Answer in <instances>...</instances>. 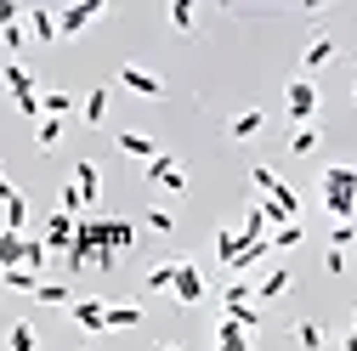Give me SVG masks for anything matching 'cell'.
<instances>
[{"label": "cell", "instance_id": "74e56055", "mask_svg": "<svg viewBox=\"0 0 357 351\" xmlns=\"http://www.w3.org/2000/svg\"><path fill=\"white\" fill-rule=\"evenodd\" d=\"M250 176H255V187H261V193H273V187H278V182H284V176H278V170H273V164H255V170H250Z\"/></svg>", "mask_w": 357, "mask_h": 351}, {"label": "cell", "instance_id": "ffe728a7", "mask_svg": "<svg viewBox=\"0 0 357 351\" xmlns=\"http://www.w3.org/2000/svg\"><path fill=\"white\" fill-rule=\"evenodd\" d=\"M215 340H221V351H250V329H238L233 318H221V329H215Z\"/></svg>", "mask_w": 357, "mask_h": 351}, {"label": "cell", "instance_id": "30bf717a", "mask_svg": "<svg viewBox=\"0 0 357 351\" xmlns=\"http://www.w3.org/2000/svg\"><path fill=\"white\" fill-rule=\"evenodd\" d=\"M114 142H119V153H125V159H142V164H153V159H159V142H153V136H142V130H119Z\"/></svg>", "mask_w": 357, "mask_h": 351}, {"label": "cell", "instance_id": "8d00e7d4", "mask_svg": "<svg viewBox=\"0 0 357 351\" xmlns=\"http://www.w3.org/2000/svg\"><path fill=\"white\" fill-rule=\"evenodd\" d=\"M0 40H6V52H12V63H17V52L29 46V29H23V23H12V29H6V34H0Z\"/></svg>", "mask_w": 357, "mask_h": 351}, {"label": "cell", "instance_id": "277c9868", "mask_svg": "<svg viewBox=\"0 0 357 351\" xmlns=\"http://www.w3.org/2000/svg\"><path fill=\"white\" fill-rule=\"evenodd\" d=\"M176 306H199L204 300V272L193 267V255H182V260H176Z\"/></svg>", "mask_w": 357, "mask_h": 351}, {"label": "cell", "instance_id": "4dcf8cb0", "mask_svg": "<svg viewBox=\"0 0 357 351\" xmlns=\"http://www.w3.org/2000/svg\"><path fill=\"white\" fill-rule=\"evenodd\" d=\"M34 300H40V306H68V283H40Z\"/></svg>", "mask_w": 357, "mask_h": 351}, {"label": "cell", "instance_id": "f546056e", "mask_svg": "<svg viewBox=\"0 0 357 351\" xmlns=\"http://www.w3.org/2000/svg\"><path fill=\"white\" fill-rule=\"evenodd\" d=\"M23 221H29V198L17 193V198L6 204V233H23Z\"/></svg>", "mask_w": 357, "mask_h": 351}, {"label": "cell", "instance_id": "8992f818", "mask_svg": "<svg viewBox=\"0 0 357 351\" xmlns=\"http://www.w3.org/2000/svg\"><path fill=\"white\" fill-rule=\"evenodd\" d=\"M97 12H102V0H74V6H63V12H57V34H63V40H74V34L91 23Z\"/></svg>", "mask_w": 357, "mask_h": 351}, {"label": "cell", "instance_id": "5bb4252c", "mask_svg": "<svg viewBox=\"0 0 357 351\" xmlns=\"http://www.w3.org/2000/svg\"><path fill=\"white\" fill-rule=\"evenodd\" d=\"M74 323L79 329H108V300H74Z\"/></svg>", "mask_w": 357, "mask_h": 351}, {"label": "cell", "instance_id": "2e32d148", "mask_svg": "<svg viewBox=\"0 0 357 351\" xmlns=\"http://www.w3.org/2000/svg\"><path fill=\"white\" fill-rule=\"evenodd\" d=\"M261 125H266V114H261V108H250V114H233V119H227L233 142H250V136H261Z\"/></svg>", "mask_w": 357, "mask_h": 351}, {"label": "cell", "instance_id": "bcb514c9", "mask_svg": "<svg viewBox=\"0 0 357 351\" xmlns=\"http://www.w3.org/2000/svg\"><path fill=\"white\" fill-rule=\"evenodd\" d=\"M159 351H182V345H159Z\"/></svg>", "mask_w": 357, "mask_h": 351}, {"label": "cell", "instance_id": "e0dca14e", "mask_svg": "<svg viewBox=\"0 0 357 351\" xmlns=\"http://www.w3.org/2000/svg\"><path fill=\"white\" fill-rule=\"evenodd\" d=\"M137 323H142L137 300H108V329H137Z\"/></svg>", "mask_w": 357, "mask_h": 351}, {"label": "cell", "instance_id": "e575fe53", "mask_svg": "<svg viewBox=\"0 0 357 351\" xmlns=\"http://www.w3.org/2000/svg\"><path fill=\"white\" fill-rule=\"evenodd\" d=\"M46 255H52V249H46V238H29V249H23V267H34V272H40V267H46Z\"/></svg>", "mask_w": 357, "mask_h": 351}, {"label": "cell", "instance_id": "484cf974", "mask_svg": "<svg viewBox=\"0 0 357 351\" xmlns=\"http://www.w3.org/2000/svg\"><path fill=\"white\" fill-rule=\"evenodd\" d=\"M68 108H74V97H68V91H46V97H40V114H46V119H63Z\"/></svg>", "mask_w": 357, "mask_h": 351}, {"label": "cell", "instance_id": "7bdbcfd3", "mask_svg": "<svg viewBox=\"0 0 357 351\" xmlns=\"http://www.w3.org/2000/svg\"><path fill=\"white\" fill-rule=\"evenodd\" d=\"M12 23H23V12H17V6H12V0H0V34H6V29H12Z\"/></svg>", "mask_w": 357, "mask_h": 351}, {"label": "cell", "instance_id": "6da1fadb", "mask_svg": "<svg viewBox=\"0 0 357 351\" xmlns=\"http://www.w3.org/2000/svg\"><path fill=\"white\" fill-rule=\"evenodd\" d=\"M324 210L335 221H351L357 215V164H329L324 170Z\"/></svg>", "mask_w": 357, "mask_h": 351}, {"label": "cell", "instance_id": "44dd1931", "mask_svg": "<svg viewBox=\"0 0 357 351\" xmlns=\"http://www.w3.org/2000/svg\"><path fill=\"white\" fill-rule=\"evenodd\" d=\"M34 345H40L34 323H12V329H6V351H34Z\"/></svg>", "mask_w": 357, "mask_h": 351}, {"label": "cell", "instance_id": "d6986e66", "mask_svg": "<svg viewBox=\"0 0 357 351\" xmlns=\"http://www.w3.org/2000/svg\"><path fill=\"white\" fill-rule=\"evenodd\" d=\"M176 260H182V255H170V260H159V267L148 272V295H170V289H176Z\"/></svg>", "mask_w": 357, "mask_h": 351}, {"label": "cell", "instance_id": "ab89813d", "mask_svg": "<svg viewBox=\"0 0 357 351\" xmlns=\"http://www.w3.org/2000/svg\"><path fill=\"white\" fill-rule=\"evenodd\" d=\"M351 238H357V233H351V221H335V233H329V249H351Z\"/></svg>", "mask_w": 357, "mask_h": 351}, {"label": "cell", "instance_id": "4fadbf2b", "mask_svg": "<svg viewBox=\"0 0 357 351\" xmlns=\"http://www.w3.org/2000/svg\"><path fill=\"white\" fill-rule=\"evenodd\" d=\"M289 267H273V272H266L261 283H255V306H266V300H278V295H289Z\"/></svg>", "mask_w": 357, "mask_h": 351}, {"label": "cell", "instance_id": "8fae6325", "mask_svg": "<svg viewBox=\"0 0 357 351\" xmlns=\"http://www.w3.org/2000/svg\"><path fill=\"white\" fill-rule=\"evenodd\" d=\"M74 227H79V215H63V210H57L52 221H46V249H52V255H57V249L68 255V244H74Z\"/></svg>", "mask_w": 357, "mask_h": 351}, {"label": "cell", "instance_id": "ee69618b", "mask_svg": "<svg viewBox=\"0 0 357 351\" xmlns=\"http://www.w3.org/2000/svg\"><path fill=\"white\" fill-rule=\"evenodd\" d=\"M12 198H17V187H12V182H6V170H0V210H6V204H12Z\"/></svg>", "mask_w": 357, "mask_h": 351}, {"label": "cell", "instance_id": "d590c367", "mask_svg": "<svg viewBox=\"0 0 357 351\" xmlns=\"http://www.w3.org/2000/svg\"><path fill=\"white\" fill-rule=\"evenodd\" d=\"M170 23H176V34H193V6H188V0L170 6Z\"/></svg>", "mask_w": 357, "mask_h": 351}, {"label": "cell", "instance_id": "52a82bcc", "mask_svg": "<svg viewBox=\"0 0 357 351\" xmlns=\"http://www.w3.org/2000/svg\"><path fill=\"white\" fill-rule=\"evenodd\" d=\"M335 52H340V46H335V34H312V46L301 52V79H312L324 63H335Z\"/></svg>", "mask_w": 357, "mask_h": 351}, {"label": "cell", "instance_id": "9a60e30c", "mask_svg": "<svg viewBox=\"0 0 357 351\" xmlns=\"http://www.w3.org/2000/svg\"><path fill=\"white\" fill-rule=\"evenodd\" d=\"M29 40H63V34H57V12H52V6H29Z\"/></svg>", "mask_w": 357, "mask_h": 351}, {"label": "cell", "instance_id": "603a6c76", "mask_svg": "<svg viewBox=\"0 0 357 351\" xmlns=\"http://www.w3.org/2000/svg\"><path fill=\"white\" fill-rule=\"evenodd\" d=\"M266 244H273V249H295L301 244V221H278L273 233H266Z\"/></svg>", "mask_w": 357, "mask_h": 351}, {"label": "cell", "instance_id": "f1b7e54d", "mask_svg": "<svg viewBox=\"0 0 357 351\" xmlns=\"http://www.w3.org/2000/svg\"><path fill=\"white\" fill-rule=\"evenodd\" d=\"M6 283H12V289H23V295H34V289H40V272H34V267H12V272H6Z\"/></svg>", "mask_w": 357, "mask_h": 351}, {"label": "cell", "instance_id": "b9f144b4", "mask_svg": "<svg viewBox=\"0 0 357 351\" xmlns=\"http://www.w3.org/2000/svg\"><path fill=\"white\" fill-rule=\"evenodd\" d=\"M324 272H329V278L346 272V249H329V255H324Z\"/></svg>", "mask_w": 357, "mask_h": 351}, {"label": "cell", "instance_id": "d6a6232c", "mask_svg": "<svg viewBox=\"0 0 357 351\" xmlns=\"http://www.w3.org/2000/svg\"><path fill=\"white\" fill-rule=\"evenodd\" d=\"M312 148H318V130H312V125L289 130V153H312Z\"/></svg>", "mask_w": 357, "mask_h": 351}, {"label": "cell", "instance_id": "7402d4cb", "mask_svg": "<svg viewBox=\"0 0 357 351\" xmlns=\"http://www.w3.org/2000/svg\"><path fill=\"white\" fill-rule=\"evenodd\" d=\"M295 345H301V351H324V329L312 323V318H301V323H295Z\"/></svg>", "mask_w": 357, "mask_h": 351}, {"label": "cell", "instance_id": "836d02e7", "mask_svg": "<svg viewBox=\"0 0 357 351\" xmlns=\"http://www.w3.org/2000/svg\"><path fill=\"white\" fill-rule=\"evenodd\" d=\"M57 210H63V215H85V198H79V187H74V182L57 193Z\"/></svg>", "mask_w": 357, "mask_h": 351}, {"label": "cell", "instance_id": "7c38bea8", "mask_svg": "<svg viewBox=\"0 0 357 351\" xmlns=\"http://www.w3.org/2000/svg\"><path fill=\"white\" fill-rule=\"evenodd\" d=\"M74 187H79L85 210H91V204H97V193H102V170H97L91 159H79V164H74Z\"/></svg>", "mask_w": 357, "mask_h": 351}, {"label": "cell", "instance_id": "d4e9b609", "mask_svg": "<svg viewBox=\"0 0 357 351\" xmlns=\"http://www.w3.org/2000/svg\"><path fill=\"white\" fill-rule=\"evenodd\" d=\"M108 119V85H97L91 97H85V125H102Z\"/></svg>", "mask_w": 357, "mask_h": 351}, {"label": "cell", "instance_id": "60d3db41", "mask_svg": "<svg viewBox=\"0 0 357 351\" xmlns=\"http://www.w3.org/2000/svg\"><path fill=\"white\" fill-rule=\"evenodd\" d=\"M114 255H119V249H114V244H102V249L91 255V267H102V272H114V267H119V260H114Z\"/></svg>", "mask_w": 357, "mask_h": 351}, {"label": "cell", "instance_id": "f35d334b", "mask_svg": "<svg viewBox=\"0 0 357 351\" xmlns=\"http://www.w3.org/2000/svg\"><path fill=\"white\" fill-rule=\"evenodd\" d=\"M148 227L165 238V233H176V215H170V210H148Z\"/></svg>", "mask_w": 357, "mask_h": 351}, {"label": "cell", "instance_id": "83f0119b", "mask_svg": "<svg viewBox=\"0 0 357 351\" xmlns=\"http://www.w3.org/2000/svg\"><path fill=\"white\" fill-rule=\"evenodd\" d=\"M34 142H40V148H57V142H63V119H40V125H34Z\"/></svg>", "mask_w": 357, "mask_h": 351}, {"label": "cell", "instance_id": "ba28073f", "mask_svg": "<svg viewBox=\"0 0 357 351\" xmlns=\"http://www.w3.org/2000/svg\"><path fill=\"white\" fill-rule=\"evenodd\" d=\"M266 215H273V227H278V221H295V215H301V193H295L289 182H278L273 193H266Z\"/></svg>", "mask_w": 357, "mask_h": 351}, {"label": "cell", "instance_id": "cb8c5ba5", "mask_svg": "<svg viewBox=\"0 0 357 351\" xmlns=\"http://www.w3.org/2000/svg\"><path fill=\"white\" fill-rule=\"evenodd\" d=\"M215 260H221V267H233V260H238V233L233 227L215 233Z\"/></svg>", "mask_w": 357, "mask_h": 351}, {"label": "cell", "instance_id": "3957f363", "mask_svg": "<svg viewBox=\"0 0 357 351\" xmlns=\"http://www.w3.org/2000/svg\"><path fill=\"white\" fill-rule=\"evenodd\" d=\"M284 108H289V119H295V125H306L312 114H318V85L295 74V79L284 85Z\"/></svg>", "mask_w": 357, "mask_h": 351}, {"label": "cell", "instance_id": "4316f807", "mask_svg": "<svg viewBox=\"0 0 357 351\" xmlns=\"http://www.w3.org/2000/svg\"><path fill=\"white\" fill-rule=\"evenodd\" d=\"M108 244H114V249L125 255L130 244H137V227H130V221H108Z\"/></svg>", "mask_w": 357, "mask_h": 351}, {"label": "cell", "instance_id": "f6af8a7d", "mask_svg": "<svg viewBox=\"0 0 357 351\" xmlns=\"http://www.w3.org/2000/svg\"><path fill=\"white\" fill-rule=\"evenodd\" d=\"M346 351H357V323H351V329H346Z\"/></svg>", "mask_w": 357, "mask_h": 351}, {"label": "cell", "instance_id": "9c48e42d", "mask_svg": "<svg viewBox=\"0 0 357 351\" xmlns=\"http://www.w3.org/2000/svg\"><path fill=\"white\" fill-rule=\"evenodd\" d=\"M142 176H148V182H165L170 193H182V187H188V176H182V164H176L170 153H159L153 164H142Z\"/></svg>", "mask_w": 357, "mask_h": 351}, {"label": "cell", "instance_id": "1f68e13d", "mask_svg": "<svg viewBox=\"0 0 357 351\" xmlns=\"http://www.w3.org/2000/svg\"><path fill=\"white\" fill-rule=\"evenodd\" d=\"M221 306H227V312H238V306H255V289H250V283H233L227 295H221Z\"/></svg>", "mask_w": 357, "mask_h": 351}, {"label": "cell", "instance_id": "ac0fdd59", "mask_svg": "<svg viewBox=\"0 0 357 351\" xmlns=\"http://www.w3.org/2000/svg\"><path fill=\"white\" fill-rule=\"evenodd\" d=\"M23 249H29V238H23V233H0V272L23 267Z\"/></svg>", "mask_w": 357, "mask_h": 351}, {"label": "cell", "instance_id": "7a4b0ae2", "mask_svg": "<svg viewBox=\"0 0 357 351\" xmlns=\"http://www.w3.org/2000/svg\"><path fill=\"white\" fill-rule=\"evenodd\" d=\"M108 244V215H79V227H74V244H68V272H79V267H91V255Z\"/></svg>", "mask_w": 357, "mask_h": 351}, {"label": "cell", "instance_id": "5b68a950", "mask_svg": "<svg viewBox=\"0 0 357 351\" xmlns=\"http://www.w3.org/2000/svg\"><path fill=\"white\" fill-rule=\"evenodd\" d=\"M119 85H125V91H137V97H165V79L153 68H142V63H125L119 68Z\"/></svg>", "mask_w": 357, "mask_h": 351}]
</instances>
